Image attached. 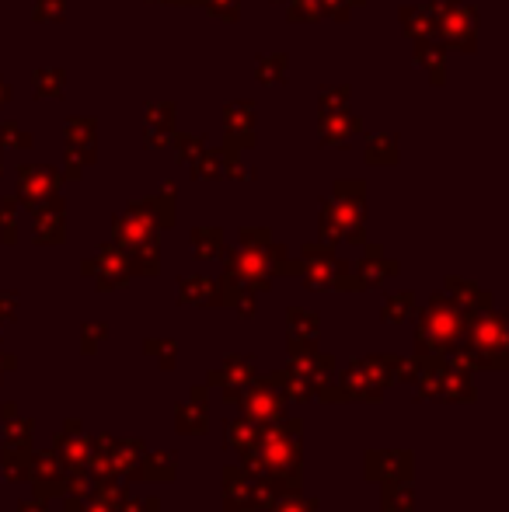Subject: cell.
<instances>
[{"label": "cell", "instance_id": "6da1fadb", "mask_svg": "<svg viewBox=\"0 0 509 512\" xmlns=\"http://www.w3.org/2000/svg\"><path fill=\"white\" fill-rule=\"evenodd\" d=\"M248 478L265 481L276 495L300 492L304 485V422L300 418H279L262 425L258 443L241 457Z\"/></svg>", "mask_w": 509, "mask_h": 512}, {"label": "cell", "instance_id": "7a4b0ae2", "mask_svg": "<svg viewBox=\"0 0 509 512\" xmlns=\"http://www.w3.org/2000/svg\"><path fill=\"white\" fill-rule=\"evenodd\" d=\"M391 384H394V356L349 359L318 391V401H325V405H377Z\"/></svg>", "mask_w": 509, "mask_h": 512}, {"label": "cell", "instance_id": "3957f363", "mask_svg": "<svg viewBox=\"0 0 509 512\" xmlns=\"http://www.w3.org/2000/svg\"><path fill=\"white\" fill-rule=\"evenodd\" d=\"M464 331H468V314H464L447 293H436V297L419 310L415 352H419V356H447L454 345L464 342Z\"/></svg>", "mask_w": 509, "mask_h": 512}, {"label": "cell", "instance_id": "277c9868", "mask_svg": "<svg viewBox=\"0 0 509 512\" xmlns=\"http://www.w3.org/2000/svg\"><path fill=\"white\" fill-rule=\"evenodd\" d=\"M415 387H419V401H443V405H471V401H478L471 373L454 366L447 356H422Z\"/></svg>", "mask_w": 509, "mask_h": 512}, {"label": "cell", "instance_id": "5b68a950", "mask_svg": "<svg viewBox=\"0 0 509 512\" xmlns=\"http://www.w3.org/2000/svg\"><path fill=\"white\" fill-rule=\"evenodd\" d=\"M464 345L475 352L478 370H509V338H506V317L496 310H482V314L468 317V331H464Z\"/></svg>", "mask_w": 509, "mask_h": 512}, {"label": "cell", "instance_id": "8992f818", "mask_svg": "<svg viewBox=\"0 0 509 512\" xmlns=\"http://www.w3.org/2000/svg\"><path fill=\"white\" fill-rule=\"evenodd\" d=\"M304 279L311 290H342V293H360L356 276L346 262L332 255L328 248H304Z\"/></svg>", "mask_w": 509, "mask_h": 512}, {"label": "cell", "instance_id": "52a82bcc", "mask_svg": "<svg viewBox=\"0 0 509 512\" xmlns=\"http://www.w3.org/2000/svg\"><path fill=\"white\" fill-rule=\"evenodd\" d=\"M238 408L245 411V418H252L258 425H272V422H279V418H286V398H283V391H279L276 370L265 373V377L255 373L252 384L241 391Z\"/></svg>", "mask_w": 509, "mask_h": 512}, {"label": "cell", "instance_id": "ba28073f", "mask_svg": "<svg viewBox=\"0 0 509 512\" xmlns=\"http://www.w3.org/2000/svg\"><path fill=\"white\" fill-rule=\"evenodd\" d=\"M363 474H367V481H374V485L412 481L415 453L412 450H367V457H363Z\"/></svg>", "mask_w": 509, "mask_h": 512}, {"label": "cell", "instance_id": "9c48e42d", "mask_svg": "<svg viewBox=\"0 0 509 512\" xmlns=\"http://www.w3.org/2000/svg\"><path fill=\"white\" fill-rule=\"evenodd\" d=\"M255 380V363L248 356H227L217 370L206 373L203 384L206 387H220L227 405H238L241 401V391Z\"/></svg>", "mask_w": 509, "mask_h": 512}, {"label": "cell", "instance_id": "30bf717a", "mask_svg": "<svg viewBox=\"0 0 509 512\" xmlns=\"http://www.w3.org/2000/svg\"><path fill=\"white\" fill-rule=\"evenodd\" d=\"M63 481H67V467L56 457V450H32L28 485H32L35 499H63Z\"/></svg>", "mask_w": 509, "mask_h": 512}, {"label": "cell", "instance_id": "8fae6325", "mask_svg": "<svg viewBox=\"0 0 509 512\" xmlns=\"http://www.w3.org/2000/svg\"><path fill=\"white\" fill-rule=\"evenodd\" d=\"M53 450H56V457L63 460L67 471H88L91 436L84 432L81 418H67V422H63V429L56 432V439H53Z\"/></svg>", "mask_w": 509, "mask_h": 512}, {"label": "cell", "instance_id": "7c38bea8", "mask_svg": "<svg viewBox=\"0 0 509 512\" xmlns=\"http://www.w3.org/2000/svg\"><path fill=\"white\" fill-rule=\"evenodd\" d=\"M84 276H91L98 283V290H119L133 276V265L123 248H105L95 262H84Z\"/></svg>", "mask_w": 509, "mask_h": 512}, {"label": "cell", "instance_id": "4fadbf2b", "mask_svg": "<svg viewBox=\"0 0 509 512\" xmlns=\"http://www.w3.org/2000/svg\"><path fill=\"white\" fill-rule=\"evenodd\" d=\"M175 429L182 436H199L210 429V387L196 384L185 398V405L175 408Z\"/></svg>", "mask_w": 509, "mask_h": 512}, {"label": "cell", "instance_id": "5bb4252c", "mask_svg": "<svg viewBox=\"0 0 509 512\" xmlns=\"http://www.w3.org/2000/svg\"><path fill=\"white\" fill-rule=\"evenodd\" d=\"M178 474V457L171 450H143L140 460L126 471V481H154V485H164V481H175Z\"/></svg>", "mask_w": 509, "mask_h": 512}, {"label": "cell", "instance_id": "9a60e30c", "mask_svg": "<svg viewBox=\"0 0 509 512\" xmlns=\"http://www.w3.org/2000/svg\"><path fill=\"white\" fill-rule=\"evenodd\" d=\"M91 446L105 453V460L112 464L116 478H126V471L140 460V453L147 450L143 439H119V436H95L91 439Z\"/></svg>", "mask_w": 509, "mask_h": 512}, {"label": "cell", "instance_id": "2e32d148", "mask_svg": "<svg viewBox=\"0 0 509 512\" xmlns=\"http://www.w3.org/2000/svg\"><path fill=\"white\" fill-rule=\"evenodd\" d=\"M255 478H248L241 464L224 467V509L227 512H252Z\"/></svg>", "mask_w": 509, "mask_h": 512}, {"label": "cell", "instance_id": "e0dca14e", "mask_svg": "<svg viewBox=\"0 0 509 512\" xmlns=\"http://www.w3.org/2000/svg\"><path fill=\"white\" fill-rule=\"evenodd\" d=\"M0 474L11 485H28V474H32V446L28 443H4L0 450Z\"/></svg>", "mask_w": 509, "mask_h": 512}, {"label": "cell", "instance_id": "ac0fdd59", "mask_svg": "<svg viewBox=\"0 0 509 512\" xmlns=\"http://www.w3.org/2000/svg\"><path fill=\"white\" fill-rule=\"evenodd\" d=\"M356 276V286L360 290H370V286H381L387 283L391 276H398V262H391V258L381 255V248H374L367 258L360 262V269H353Z\"/></svg>", "mask_w": 509, "mask_h": 512}, {"label": "cell", "instance_id": "d6986e66", "mask_svg": "<svg viewBox=\"0 0 509 512\" xmlns=\"http://www.w3.org/2000/svg\"><path fill=\"white\" fill-rule=\"evenodd\" d=\"M447 293L468 317L482 314V310H492V293L478 290V286L468 283V279H447Z\"/></svg>", "mask_w": 509, "mask_h": 512}, {"label": "cell", "instance_id": "ffe728a7", "mask_svg": "<svg viewBox=\"0 0 509 512\" xmlns=\"http://www.w3.org/2000/svg\"><path fill=\"white\" fill-rule=\"evenodd\" d=\"M286 335H290V342L318 345V335H321V317L314 314V310L290 307V310H286Z\"/></svg>", "mask_w": 509, "mask_h": 512}, {"label": "cell", "instance_id": "44dd1931", "mask_svg": "<svg viewBox=\"0 0 509 512\" xmlns=\"http://www.w3.org/2000/svg\"><path fill=\"white\" fill-rule=\"evenodd\" d=\"M178 300H182L185 307H220V290L213 279L189 276L178 286Z\"/></svg>", "mask_w": 509, "mask_h": 512}, {"label": "cell", "instance_id": "7402d4cb", "mask_svg": "<svg viewBox=\"0 0 509 512\" xmlns=\"http://www.w3.org/2000/svg\"><path fill=\"white\" fill-rule=\"evenodd\" d=\"M0 425H4V443H28L32 446L35 422L21 415L14 401H4V405H0Z\"/></svg>", "mask_w": 509, "mask_h": 512}, {"label": "cell", "instance_id": "603a6c76", "mask_svg": "<svg viewBox=\"0 0 509 512\" xmlns=\"http://www.w3.org/2000/svg\"><path fill=\"white\" fill-rule=\"evenodd\" d=\"M258 432H262V425L252 422V418H227L224 422V446H231V450H238L241 457H245L248 450L258 443Z\"/></svg>", "mask_w": 509, "mask_h": 512}, {"label": "cell", "instance_id": "cb8c5ba5", "mask_svg": "<svg viewBox=\"0 0 509 512\" xmlns=\"http://www.w3.org/2000/svg\"><path fill=\"white\" fill-rule=\"evenodd\" d=\"M381 512H415L412 481H387V485H381Z\"/></svg>", "mask_w": 509, "mask_h": 512}, {"label": "cell", "instance_id": "d4e9b609", "mask_svg": "<svg viewBox=\"0 0 509 512\" xmlns=\"http://www.w3.org/2000/svg\"><path fill=\"white\" fill-rule=\"evenodd\" d=\"M35 241L39 244H60L63 241V213L60 209H39L35 213V227H32Z\"/></svg>", "mask_w": 509, "mask_h": 512}, {"label": "cell", "instance_id": "484cf974", "mask_svg": "<svg viewBox=\"0 0 509 512\" xmlns=\"http://www.w3.org/2000/svg\"><path fill=\"white\" fill-rule=\"evenodd\" d=\"M321 509V499L318 495H304V492H283L276 495L269 512H318Z\"/></svg>", "mask_w": 509, "mask_h": 512}, {"label": "cell", "instance_id": "4316f807", "mask_svg": "<svg viewBox=\"0 0 509 512\" xmlns=\"http://www.w3.org/2000/svg\"><path fill=\"white\" fill-rule=\"evenodd\" d=\"M143 352H147V356H154L161 370H175L178 345L171 342V338H147V342H143Z\"/></svg>", "mask_w": 509, "mask_h": 512}, {"label": "cell", "instance_id": "83f0119b", "mask_svg": "<svg viewBox=\"0 0 509 512\" xmlns=\"http://www.w3.org/2000/svg\"><path fill=\"white\" fill-rule=\"evenodd\" d=\"M415 314V293H398V297H387L381 317L387 324H401Z\"/></svg>", "mask_w": 509, "mask_h": 512}, {"label": "cell", "instance_id": "f1b7e54d", "mask_svg": "<svg viewBox=\"0 0 509 512\" xmlns=\"http://www.w3.org/2000/svg\"><path fill=\"white\" fill-rule=\"evenodd\" d=\"M192 251L199 258H220L224 255V234L220 230H196L192 234Z\"/></svg>", "mask_w": 509, "mask_h": 512}, {"label": "cell", "instance_id": "f546056e", "mask_svg": "<svg viewBox=\"0 0 509 512\" xmlns=\"http://www.w3.org/2000/svg\"><path fill=\"white\" fill-rule=\"evenodd\" d=\"M105 338H109V324H105V321H88L81 328V352H84V356H95V352L102 349Z\"/></svg>", "mask_w": 509, "mask_h": 512}, {"label": "cell", "instance_id": "4dcf8cb0", "mask_svg": "<svg viewBox=\"0 0 509 512\" xmlns=\"http://www.w3.org/2000/svg\"><path fill=\"white\" fill-rule=\"evenodd\" d=\"M112 512H161V499H157V495H150V499H140V495H133L126 488V492L116 499Z\"/></svg>", "mask_w": 509, "mask_h": 512}, {"label": "cell", "instance_id": "1f68e13d", "mask_svg": "<svg viewBox=\"0 0 509 512\" xmlns=\"http://www.w3.org/2000/svg\"><path fill=\"white\" fill-rule=\"evenodd\" d=\"M14 314H18V300H14V293H0V324L14 321Z\"/></svg>", "mask_w": 509, "mask_h": 512}, {"label": "cell", "instance_id": "d6a6232c", "mask_svg": "<svg viewBox=\"0 0 509 512\" xmlns=\"http://www.w3.org/2000/svg\"><path fill=\"white\" fill-rule=\"evenodd\" d=\"M77 512H112V509L105 506L95 492H88V495H81V502H77Z\"/></svg>", "mask_w": 509, "mask_h": 512}, {"label": "cell", "instance_id": "836d02e7", "mask_svg": "<svg viewBox=\"0 0 509 512\" xmlns=\"http://www.w3.org/2000/svg\"><path fill=\"white\" fill-rule=\"evenodd\" d=\"M18 512H49V502L46 499H21Z\"/></svg>", "mask_w": 509, "mask_h": 512}]
</instances>
